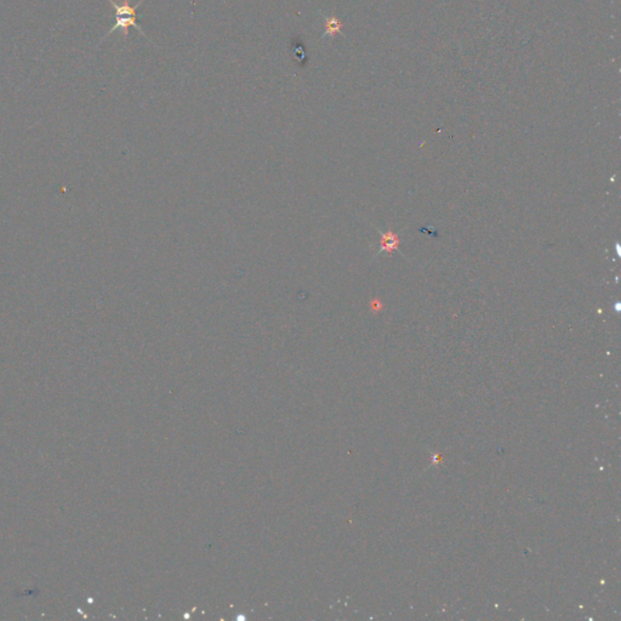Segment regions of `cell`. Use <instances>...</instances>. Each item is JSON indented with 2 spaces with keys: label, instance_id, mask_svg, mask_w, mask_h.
Listing matches in <instances>:
<instances>
[{
  "label": "cell",
  "instance_id": "1",
  "mask_svg": "<svg viewBox=\"0 0 621 621\" xmlns=\"http://www.w3.org/2000/svg\"><path fill=\"white\" fill-rule=\"evenodd\" d=\"M108 2H109V4L114 8L115 23H114V26L109 29V32L107 33V36H109L111 33L115 32L116 29H121L123 34L127 37L129 33V28L130 27L136 28V29L138 31V33H141L142 36H144L142 29H141V27L137 24V20H136V12H137L138 6L142 4L144 0H140V2H138L135 6H131L130 3H129V0H124V3H123L122 5L116 4V3L113 2V0H108Z\"/></svg>",
  "mask_w": 621,
  "mask_h": 621
},
{
  "label": "cell",
  "instance_id": "2",
  "mask_svg": "<svg viewBox=\"0 0 621 621\" xmlns=\"http://www.w3.org/2000/svg\"><path fill=\"white\" fill-rule=\"evenodd\" d=\"M381 233V248L379 249V253H382V251H387V253H392L393 250H396L397 245L399 244L398 237H397L396 234H393L392 232L389 231L386 233Z\"/></svg>",
  "mask_w": 621,
  "mask_h": 621
},
{
  "label": "cell",
  "instance_id": "3",
  "mask_svg": "<svg viewBox=\"0 0 621 621\" xmlns=\"http://www.w3.org/2000/svg\"><path fill=\"white\" fill-rule=\"evenodd\" d=\"M324 22H326V31H324V33H323V36H321V38H324V37H327V36L334 38V37L336 36L337 33H342L343 24H342V22L340 21L337 17H335V16H333V17L326 16V17H324Z\"/></svg>",
  "mask_w": 621,
  "mask_h": 621
}]
</instances>
